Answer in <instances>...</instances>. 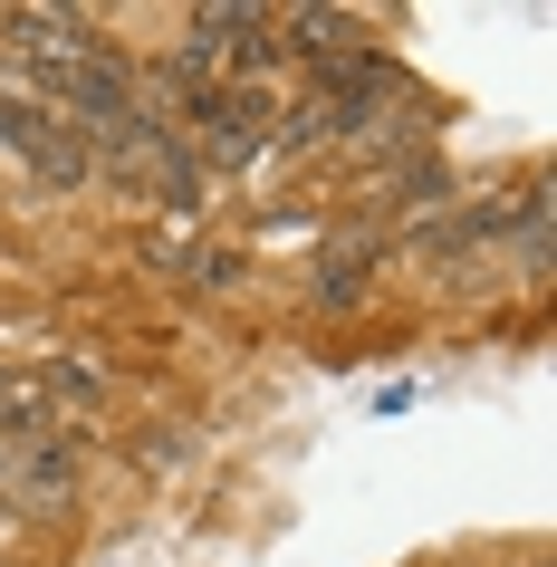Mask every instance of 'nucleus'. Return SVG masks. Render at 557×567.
Instances as JSON below:
<instances>
[{
	"label": "nucleus",
	"mask_w": 557,
	"mask_h": 567,
	"mask_svg": "<svg viewBox=\"0 0 557 567\" xmlns=\"http://www.w3.org/2000/svg\"><path fill=\"white\" fill-rule=\"evenodd\" d=\"M96 164H106V183H125V193H154L164 212H193V203H203V164L183 154V135L125 125L116 145H96Z\"/></svg>",
	"instance_id": "obj_2"
},
{
	"label": "nucleus",
	"mask_w": 557,
	"mask_h": 567,
	"mask_svg": "<svg viewBox=\"0 0 557 567\" xmlns=\"http://www.w3.org/2000/svg\"><path fill=\"white\" fill-rule=\"evenodd\" d=\"M269 135H279V96L221 78V87L193 106V125H183V154H193L203 174H231V164H260Z\"/></svg>",
	"instance_id": "obj_1"
},
{
	"label": "nucleus",
	"mask_w": 557,
	"mask_h": 567,
	"mask_svg": "<svg viewBox=\"0 0 557 567\" xmlns=\"http://www.w3.org/2000/svg\"><path fill=\"white\" fill-rule=\"evenodd\" d=\"M384 250H394L384 221H347V231H327V250H318V299H355V289H365V260H384Z\"/></svg>",
	"instance_id": "obj_3"
},
{
	"label": "nucleus",
	"mask_w": 557,
	"mask_h": 567,
	"mask_svg": "<svg viewBox=\"0 0 557 567\" xmlns=\"http://www.w3.org/2000/svg\"><path fill=\"white\" fill-rule=\"evenodd\" d=\"M49 394L78 404V414H96V404H106V375H96L87 357H59V365H49V385H39V404H49Z\"/></svg>",
	"instance_id": "obj_5"
},
{
	"label": "nucleus",
	"mask_w": 557,
	"mask_h": 567,
	"mask_svg": "<svg viewBox=\"0 0 557 567\" xmlns=\"http://www.w3.org/2000/svg\"><path fill=\"white\" fill-rule=\"evenodd\" d=\"M337 135H347V106L308 87V96L289 106V116H279V135H269V145H289V154H298V145H337Z\"/></svg>",
	"instance_id": "obj_4"
}]
</instances>
